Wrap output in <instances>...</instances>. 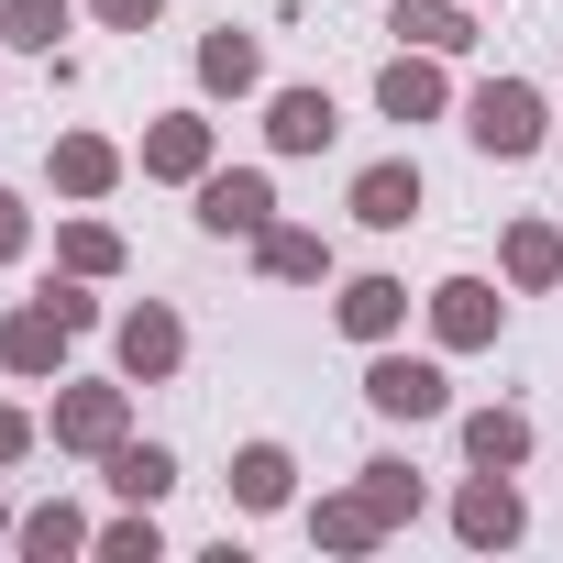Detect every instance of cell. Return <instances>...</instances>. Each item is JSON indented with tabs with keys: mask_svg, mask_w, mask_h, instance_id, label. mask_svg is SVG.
Returning <instances> with one entry per match:
<instances>
[{
	"mask_svg": "<svg viewBox=\"0 0 563 563\" xmlns=\"http://www.w3.org/2000/svg\"><path fill=\"white\" fill-rule=\"evenodd\" d=\"M464 133H475L486 155H530V144H541V100H530L519 78H486L475 111H464Z\"/></svg>",
	"mask_w": 563,
	"mask_h": 563,
	"instance_id": "cell-1",
	"label": "cell"
},
{
	"mask_svg": "<svg viewBox=\"0 0 563 563\" xmlns=\"http://www.w3.org/2000/svg\"><path fill=\"white\" fill-rule=\"evenodd\" d=\"M67 265H78V276H111V265H122V243H111L100 221H67Z\"/></svg>",
	"mask_w": 563,
	"mask_h": 563,
	"instance_id": "cell-26",
	"label": "cell"
},
{
	"mask_svg": "<svg viewBox=\"0 0 563 563\" xmlns=\"http://www.w3.org/2000/svg\"><path fill=\"white\" fill-rule=\"evenodd\" d=\"M144 177H210V122L166 111V122L144 133Z\"/></svg>",
	"mask_w": 563,
	"mask_h": 563,
	"instance_id": "cell-10",
	"label": "cell"
},
{
	"mask_svg": "<svg viewBox=\"0 0 563 563\" xmlns=\"http://www.w3.org/2000/svg\"><path fill=\"white\" fill-rule=\"evenodd\" d=\"M12 453H34V420H23V409H0V464H12Z\"/></svg>",
	"mask_w": 563,
	"mask_h": 563,
	"instance_id": "cell-30",
	"label": "cell"
},
{
	"mask_svg": "<svg viewBox=\"0 0 563 563\" xmlns=\"http://www.w3.org/2000/svg\"><path fill=\"white\" fill-rule=\"evenodd\" d=\"M453 530H464L475 552H497V541H519V486H508L497 464H475V486L453 497Z\"/></svg>",
	"mask_w": 563,
	"mask_h": 563,
	"instance_id": "cell-3",
	"label": "cell"
},
{
	"mask_svg": "<svg viewBox=\"0 0 563 563\" xmlns=\"http://www.w3.org/2000/svg\"><path fill=\"white\" fill-rule=\"evenodd\" d=\"M265 210H276V188H265L254 166H232V177H199V221H210V232H265Z\"/></svg>",
	"mask_w": 563,
	"mask_h": 563,
	"instance_id": "cell-8",
	"label": "cell"
},
{
	"mask_svg": "<svg viewBox=\"0 0 563 563\" xmlns=\"http://www.w3.org/2000/svg\"><path fill=\"white\" fill-rule=\"evenodd\" d=\"M100 552H111V563H155V519H111Z\"/></svg>",
	"mask_w": 563,
	"mask_h": 563,
	"instance_id": "cell-27",
	"label": "cell"
},
{
	"mask_svg": "<svg viewBox=\"0 0 563 563\" xmlns=\"http://www.w3.org/2000/svg\"><path fill=\"white\" fill-rule=\"evenodd\" d=\"M12 541H23L34 563H56V552H89V519H78V508H34V519H23Z\"/></svg>",
	"mask_w": 563,
	"mask_h": 563,
	"instance_id": "cell-23",
	"label": "cell"
},
{
	"mask_svg": "<svg viewBox=\"0 0 563 563\" xmlns=\"http://www.w3.org/2000/svg\"><path fill=\"white\" fill-rule=\"evenodd\" d=\"M111 177H122V155H111L100 133H67V144H56V188H67V199H100Z\"/></svg>",
	"mask_w": 563,
	"mask_h": 563,
	"instance_id": "cell-14",
	"label": "cell"
},
{
	"mask_svg": "<svg viewBox=\"0 0 563 563\" xmlns=\"http://www.w3.org/2000/svg\"><path fill=\"white\" fill-rule=\"evenodd\" d=\"M288 475H299L288 453H276V442H254V453L232 464V497H243V508H288Z\"/></svg>",
	"mask_w": 563,
	"mask_h": 563,
	"instance_id": "cell-19",
	"label": "cell"
},
{
	"mask_svg": "<svg viewBox=\"0 0 563 563\" xmlns=\"http://www.w3.org/2000/svg\"><path fill=\"white\" fill-rule=\"evenodd\" d=\"M0 34H12V45H34V56H56V34H67V0H0Z\"/></svg>",
	"mask_w": 563,
	"mask_h": 563,
	"instance_id": "cell-24",
	"label": "cell"
},
{
	"mask_svg": "<svg viewBox=\"0 0 563 563\" xmlns=\"http://www.w3.org/2000/svg\"><path fill=\"white\" fill-rule=\"evenodd\" d=\"M0 530H12V508H0Z\"/></svg>",
	"mask_w": 563,
	"mask_h": 563,
	"instance_id": "cell-32",
	"label": "cell"
},
{
	"mask_svg": "<svg viewBox=\"0 0 563 563\" xmlns=\"http://www.w3.org/2000/svg\"><path fill=\"white\" fill-rule=\"evenodd\" d=\"M376 100H387L398 122H431V111H442V67H431V56H398V67L376 78Z\"/></svg>",
	"mask_w": 563,
	"mask_h": 563,
	"instance_id": "cell-13",
	"label": "cell"
},
{
	"mask_svg": "<svg viewBox=\"0 0 563 563\" xmlns=\"http://www.w3.org/2000/svg\"><path fill=\"white\" fill-rule=\"evenodd\" d=\"M254 254H265V276H288V288H310V276L332 265V254H321V232H276V221L254 232Z\"/></svg>",
	"mask_w": 563,
	"mask_h": 563,
	"instance_id": "cell-18",
	"label": "cell"
},
{
	"mask_svg": "<svg viewBox=\"0 0 563 563\" xmlns=\"http://www.w3.org/2000/svg\"><path fill=\"white\" fill-rule=\"evenodd\" d=\"M177 354H188L177 310H155V299H144V310H122V376H144V387H155V376H177Z\"/></svg>",
	"mask_w": 563,
	"mask_h": 563,
	"instance_id": "cell-5",
	"label": "cell"
},
{
	"mask_svg": "<svg viewBox=\"0 0 563 563\" xmlns=\"http://www.w3.org/2000/svg\"><path fill=\"white\" fill-rule=\"evenodd\" d=\"M0 254H23V199L0 188Z\"/></svg>",
	"mask_w": 563,
	"mask_h": 563,
	"instance_id": "cell-31",
	"label": "cell"
},
{
	"mask_svg": "<svg viewBox=\"0 0 563 563\" xmlns=\"http://www.w3.org/2000/svg\"><path fill=\"white\" fill-rule=\"evenodd\" d=\"M199 78H210V89H254V78H265V56H254V34H232V23H221V34L199 45Z\"/></svg>",
	"mask_w": 563,
	"mask_h": 563,
	"instance_id": "cell-21",
	"label": "cell"
},
{
	"mask_svg": "<svg viewBox=\"0 0 563 563\" xmlns=\"http://www.w3.org/2000/svg\"><path fill=\"white\" fill-rule=\"evenodd\" d=\"M0 365H12V376H56L67 365V321L34 299V310H12V321H0Z\"/></svg>",
	"mask_w": 563,
	"mask_h": 563,
	"instance_id": "cell-7",
	"label": "cell"
},
{
	"mask_svg": "<svg viewBox=\"0 0 563 563\" xmlns=\"http://www.w3.org/2000/svg\"><path fill=\"white\" fill-rule=\"evenodd\" d=\"M321 541H332V552H376V541H387L376 497H365V486H354V497H321Z\"/></svg>",
	"mask_w": 563,
	"mask_h": 563,
	"instance_id": "cell-17",
	"label": "cell"
},
{
	"mask_svg": "<svg viewBox=\"0 0 563 563\" xmlns=\"http://www.w3.org/2000/svg\"><path fill=\"white\" fill-rule=\"evenodd\" d=\"M409 210H420V166H365L354 177V221L365 232H409Z\"/></svg>",
	"mask_w": 563,
	"mask_h": 563,
	"instance_id": "cell-9",
	"label": "cell"
},
{
	"mask_svg": "<svg viewBox=\"0 0 563 563\" xmlns=\"http://www.w3.org/2000/svg\"><path fill=\"white\" fill-rule=\"evenodd\" d=\"M508 276H519V288H552V276H563V232L552 221H519L508 232Z\"/></svg>",
	"mask_w": 563,
	"mask_h": 563,
	"instance_id": "cell-20",
	"label": "cell"
},
{
	"mask_svg": "<svg viewBox=\"0 0 563 563\" xmlns=\"http://www.w3.org/2000/svg\"><path fill=\"white\" fill-rule=\"evenodd\" d=\"M155 12H166V0H100V23H122V34H144Z\"/></svg>",
	"mask_w": 563,
	"mask_h": 563,
	"instance_id": "cell-29",
	"label": "cell"
},
{
	"mask_svg": "<svg viewBox=\"0 0 563 563\" xmlns=\"http://www.w3.org/2000/svg\"><path fill=\"white\" fill-rule=\"evenodd\" d=\"M265 133H276V155H321V144H332V100H321V89H276Z\"/></svg>",
	"mask_w": 563,
	"mask_h": 563,
	"instance_id": "cell-11",
	"label": "cell"
},
{
	"mask_svg": "<svg viewBox=\"0 0 563 563\" xmlns=\"http://www.w3.org/2000/svg\"><path fill=\"white\" fill-rule=\"evenodd\" d=\"M111 486H122V497H133V508H155V497H166V486H177V464H166V453H155V442H122V453H111Z\"/></svg>",
	"mask_w": 563,
	"mask_h": 563,
	"instance_id": "cell-22",
	"label": "cell"
},
{
	"mask_svg": "<svg viewBox=\"0 0 563 563\" xmlns=\"http://www.w3.org/2000/svg\"><path fill=\"white\" fill-rule=\"evenodd\" d=\"M409 321V288H398V276H354V288H343V332L354 343H387Z\"/></svg>",
	"mask_w": 563,
	"mask_h": 563,
	"instance_id": "cell-12",
	"label": "cell"
},
{
	"mask_svg": "<svg viewBox=\"0 0 563 563\" xmlns=\"http://www.w3.org/2000/svg\"><path fill=\"white\" fill-rule=\"evenodd\" d=\"M365 398H376L387 420H442V409H453V387H442V365H409V354H376V376H365Z\"/></svg>",
	"mask_w": 563,
	"mask_h": 563,
	"instance_id": "cell-2",
	"label": "cell"
},
{
	"mask_svg": "<svg viewBox=\"0 0 563 563\" xmlns=\"http://www.w3.org/2000/svg\"><path fill=\"white\" fill-rule=\"evenodd\" d=\"M45 310H56L67 332H89V321H100V299H89V288H45Z\"/></svg>",
	"mask_w": 563,
	"mask_h": 563,
	"instance_id": "cell-28",
	"label": "cell"
},
{
	"mask_svg": "<svg viewBox=\"0 0 563 563\" xmlns=\"http://www.w3.org/2000/svg\"><path fill=\"white\" fill-rule=\"evenodd\" d=\"M464 453L508 475V464H530V420H519V409H475V420H464Z\"/></svg>",
	"mask_w": 563,
	"mask_h": 563,
	"instance_id": "cell-15",
	"label": "cell"
},
{
	"mask_svg": "<svg viewBox=\"0 0 563 563\" xmlns=\"http://www.w3.org/2000/svg\"><path fill=\"white\" fill-rule=\"evenodd\" d=\"M56 442L67 453H122V387H67L56 398Z\"/></svg>",
	"mask_w": 563,
	"mask_h": 563,
	"instance_id": "cell-6",
	"label": "cell"
},
{
	"mask_svg": "<svg viewBox=\"0 0 563 563\" xmlns=\"http://www.w3.org/2000/svg\"><path fill=\"white\" fill-rule=\"evenodd\" d=\"M398 34H409L420 56H453V45H475V34H464V0H398Z\"/></svg>",
	"mask_w": 563,
	"mask_h": 563,
	"instance_id": "cell-16",
	"label": "cell"
},
{
	"mask_svg": "<svg viewBox=\"0 0 563 563\" xmlns=\"http://www.w3.org/2000/svg\"><path fill=\"white\" fill-rule=\"evenodd\" d=\"M431 332H442L453 354L497 343V288H486V276H453V288H431Z\"/></svg>",
	"mask_w": 563,
	"mask_h": 563,
	"instance_id": "cell-4",
	"label": "cell"
},
{
	"mask_svg": "<svg viewBox=\"0 0 563 563\" xmlns=\"http://www.w3.org/2000/svg\"><path fill=\"white\" fill-rule=\"evenodd\" d=\"M365 497H376V519L398 530V519L420 508V475H409V464H365Z\"/></svg>",
	"mask_w": 563,
	"mask_h": 563,
	"instance_id": "cell-25",
	"label": "cell"
}]
</instances>
